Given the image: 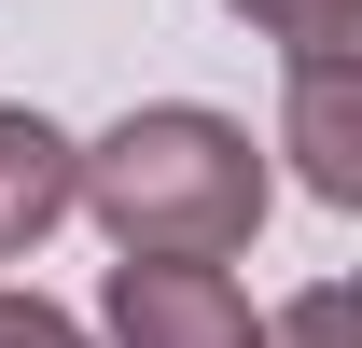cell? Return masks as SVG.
<instances>
[{"label": "cell", "instance_id": "6da1fadb", "mask_svg": "<svg viewBox=\"0 0 362 348\" xmlns=\"http://www.w3.org/2000/svg\"><path fill=\"white\" fill-rule=\"evenodd\" d=\"M70 209H98V237L126 265H223L265 223V153L237 112L153 98L112 139H70Z\"/></svg>", "mask_w": 362, "mask_h": 348}, {"label": "cell", "instance_id": "7a4b0ae2", "mask_svg": "<svg viewBox=\"0 0 362 348\" xmlns=\"http://www.w3.org/2000/svg\"><path fill=\"white\" fill-rule=\"evenodd\" d=\"M112 348H265L223 265H112Z\"/></svg>", "mask_w": 362, "mask_h": 348}, {"label": "cell", "instance_id": "3957f363", "mask_svg": "<svg viewBox=\"0 0 362 348\" xmlns=\"http://www.w3.org/2000/svg\"><path fill=\"white\" fill-rule=\"evenodd\" d=\"M279 139H293V168H307L320 209H362V56H293Z\"/></svg>", "mask_w": 362, "mask_h": 348}, {"label": "cell", "instance_id": "277c9868", "mask_svg": "<svg viewBox=\"0 0 362 348\" xmlns=\"http://www.w3.org/2000/svg\"><path fill=\"white\" fill-rule=\"evenodd\" d=\"M56 223H70V139L0 98V265H28Z\"/></svg>", "mask_w": 362, "mask_h": 348}, {"label": "cell", "instance_id": "5b68a950", "mask_svg": "<svg viewBox=\"0 0 362 348\" xmlns=\"http://www.w3.org/2000/svg\"><path fill=\"white\" fill-rule=\"evenodd\" d=\"M223 14H251L279 56H349L362 42V0H223Z\"/></svg>", "mask_w": 362, "mask_h": 348}, {"label": "cell", "instance_id": "8992f818", "mask_svg": "<svg viewBox=\"0 0 362 348\" xmlns=\"http://www.w3.org/2000/svg\"><path fill=\"white\" fill-rule=\"evenodd\" d=\"M265 348H349V293H334V279H320V293H293Z\"/></svg>", "mask_w": 362, "mask_h": 348}, {"label": "cell", "instance_id": "52a82bcc", "mask_svg": "<svg viewBox=\"0 0 362 348\" xmlns=\"http://www.w3.org/2000/svg\"><path fill=\"white\" fill-rule=\"evenodd\" d=\"M0 348H84V320H56L42 293H0Z\"/></svg>", "mask_w": 362, "mask_h": 348}]
</instances>
